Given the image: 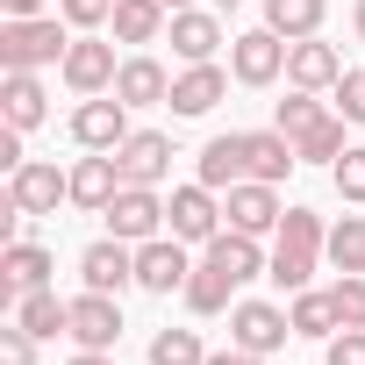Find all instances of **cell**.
<instances>
[{
	"instance_id": "8d00e7d4",
	"label": "cell",
	"mask_w": 365,
	"mask_h": 365,
	"mask_svg": "<svg viewBox=\"0 0 365 365\" xmlns=\"http://www.w3.org/2000/svg\"><path fill=\"white\" fill-rule=\"evenodd\" d=\"M329 93H336V115H344V122H358V129H365V72H344V79H336V86H329Z\"/></svg>"
},
{
	"instance_id": "5bb4252c",
	"label": "cell",
	"mask_w": 365,
	"mask_h": 365,
	"mask_svg": "<svg viewBox=\"0 0 365 365\" xmlns=\"http://www.w3.org/2000/svg\"><path fill=\"white\" fill-rule=\"evenodd\" d=\"M222 215H230V230H244V237H265V230H279V194L265 187V179H244V187H230L222 194Z\"/></svg>"
},
{
	"instance_id": "603a6c76",
	"label": "cell",
	"mask_w": 365,
	"mask_h": 365,
	"mask_svg": "<svg viewBox=\"0 0 365 365\" xmlns=\"http://www.w3.org/2000/svg\"><path fill=\"white\" fill-rule=\"evenodd\" d=\"M208 265H215V272H230V279L244 287V279H258V272H265L272 258L258 251V237H244V230H222V237L208 244Z\"/></svg>"
},
{
	"instance_id": "ee69618b",
	"label": "cell",
	"mask_w": 365,
	"mask_h": 365,
	"mask_svg": "<svg viewBox=\"0 0 365 365\" xmlns=\"http://www.w3.org/2000/svg\"><path fill=\"white\" fill-rule=\"evenodd\" d=\"M165 8H172V15H179V8H194V0H165Z\"/></svg>"
},
{
	"instance_id": "7a4b0ae2",
	"label": "cell",
	"mask_w": 365,
	"mask_h": 365,
	"mask_svg": "<svg viewBox=\"0 0 365 365\" xmlns=\"http://www.w3.org/2000/svg\"><path fill=\"white\" fill-rule=\"evenodd\" d=\"M58 72H65V86H72L79 101H93V93H115V72H122V65H115V43H101L93 29H79Z\"/></svg>"
},
{
	"instance_id": "ac0fdd59",
	"label": "cell",
	"mask_w": 365,
	"mask_h": 365,
	"mask_svg": "<svg viewBox=\"0 0 365 365\" xmlns=\"http://www.w3.org/2000/svg\"><path fill=\"white\" fill-rule=\"evenodd\" d=\"M222 93H230V72H222V65H187V72L172 79V101H165V108H172V115H208Z\"/></svg>"
},
{
	"instance_id": "30bf717a",
	"label": "cell",
	"mask_w": 365,
	"mask_h": 365,
	"mask_svg": "<svg viewBox=\"0 0 365 365\" xmlns=\"http://www.w3.org/2000/svg\"><path fill=\"white\" fill-rule=\"evenodd\" d=\"M65 336H72L79 351H115V336H122V301L86 287V294L72 301V329H65Z\"/></svg>"
},
{
	"instance_id": "4fadbf2b",
	"label": "cell",
	"mask_w": 365,
	"mask_h": 365,
	"mask_svg": "<svg viewBox=\"0 0 365 365\" xmlns=\"http://www.w3.org/2000/svg\"><path fill=\"white\" fill-rule=\"evenodd\" d=\"M115 194H122V165H115V150H86V158L72 165V208L108 215Z\"/></svg>"
},
{
	"instance_id": "ba28073f",
	"label": "cell",
	"mask_w": 365,
	"mask_h": 365,
	"mask_svg": "<svg viewBox=\"0 0 365 365\" xmlns=\"http://www.w3.org/2000/svg\"><path fill=\"white\" fill-rule=\"evenodd\" d=\"M187 279H194V258H187V244H179V237L136 244V287H143V294H179Z\"/></svg>"
},
{
	"instance_id": "f35d334b",
	"label": "cell",
	"mask_w": 365,
	"mask_h": 365,
	"mask_svg": "<svg viewBox=\"0 0 365 365\" xmlns=\"http://www.w3.org/2000/svg\"><path fill=\"white\" fill-rule=\"evenodd\" d=\"M0 358H8V365H36V336L15 322V329H0Z\"/></svg>"
},
{
	"instance_id": "44dd1931",
	"label": "cell",
	"mask_w": 365,
	"mask_h": 365,
	"mask_svg": "<svg viewBox=\"0 0 365 365\" xmlns=\"http://www.w3.org/2000/svg\"><path fill=\"white\" fill-rule=\"evenodd\" d=\"M251 179V165H244V136L230 129V136H208L201 143V187H215V194H230V187H244Z\"/></svg>"
},
{
	"instance_id": "52a82bcc",
	"label": "cell",
	"mask_w": 365,
	"mask_h": 365,
	"mask_svg": "<svg viewBox=\"0 0 365 365\" xmlns=\"http://www.w3.org/2000/svg\"><path fill=\"white\" fill-rule=\"evenodd\" d=\"M8 201H15L22 215H58V201H72V172L29 158L22 172H8Z\"/></svg>"
},
{
	"instance_id": "e0dca14e",
	"label": "cell",
	"mask_w": 365,
	"mask_h": 365,
	"mask_svg": "<svg viewBox=\"0 0 365 365\" xmlns=\"http://www.w3.org/2000/svg\"><path fill=\"white\" fill-rule=\"evenodd\" d=\"M115 101H129V108H158V101H172V72L158 65V58H122V72H115Z\"/></svg>"
},
{
	"instance_id": "9a60e30c",
	"label": "cell",
	"mask_w": 365,
	"mask_h": 365,
	"mask_svg": "<svg viewBox=\"0 0 365 365\" xmlns=\"http://www.w3.org/2000/svg\"><path fill=\"white\" fill-rule=\"evenodd\" d=\"M172 51L187 58V65H215V51H222V15L179 8V15H172Z\"/></svg>"
},
{
	"instance_id": "ab89813d",
	"label": "cell",
	"mask_w": 365,
	"mask_h": 365,
	"mask_svg": "<svg viewBox=\"0 0 365 365\" xmlns=\"http://www.w3.org/2000/svg\"><path fill=\"white\" fill-rule=\"evenodd\" d=\"M329 365H365V329H336L329 336Z\"/></svg>"
},
{
	"instance_id": "836d02e7",
	"label": "cell",
	"mask_w": 365,
	"mask_h": 365,
	"mask_svg": "<svg viewBox=\"0 0 365 365\" xmlns=\"http://www.w3.org/2000/svg\"><path fill=\"white\" fill-rule=\"evenodd\" d=\"M329 179H336V194H344L351 208H365V143H351V150L329 165Z\"/></svg>"
},
{
	"instance_id": "b9f144b4",
	"label": "cell",
	"mask_w": 365,
	"mask_h": 365,
	"mask_svg": "<svg viewBox=\"0 0 365 365\" xmlns=\"http://www.w3.org/2000/svg\"><path fill=\"white\" fill-rule=\"evenodd\" d=\"M8 15H43V0H0Z\"/></svg>"
},
{
	"instance_id": "9c48e42d",
	"label": "cell",
	"mask_w": 365,
	"mask_h": 365,
	"mask_svg": "<svg viewBox=\"0 0 365 365\" xmlns=\"http://www.w3.org/2000/svg\"><path fill=\"white\" fill-rule=\"evenodd\" d=\"M165 230V201H158V187H122L115 201H108V237H122V244H150Z\"/></svg>"
},
{
	"instance_id": "f6af8a7d",
	"label": "cell",
	"mask_w": 365,
	"mask_h": 365,
	"mask_svg": "<svg viewBox=\"0 0 365 365\" xmlns=\"http://www.w3.org/2000/svg\"><path fill=\"white\" fill-rule=\"evenodd\" d=\"M358 36H365V0H358Z\"/></svg>"
},
{
	"instance_id": "83f0119b",
	"label": "cell",
	"mask_w": 365,
	"mask_h": 365,
	"mask_svg": "<svg viewBox=\"0 0 365 365\" xmlns=\"http://www.w3.org/2000/svg\"><path fill=\"white\" fill-rule=\"evenodd\" d=\"M322 244H329V230H322V215H315V208H287V215H279V244H272V251L322 258Z\"/></svg>"
},
{
	"instance_id": "4dcf8cb0",
	"label": "cell",
	"mask_w": 365,
	"mask_h": 365,
	"mask_svg": "<svg viewBox=\"0 0 365 365\" xmlns=\"http://www.w3.org/2000/svg\"><path fill=\"white\" fill-rule=\"evenodd\" d=\"M150 365H208L201 329H158L150 336Z\"/></svg>"
},
{
	"instance_id": "4316f807",
	"label": "cell",
	"mask_w": 365,
	"mask_h": 365,
	"mask_svg": "<svg viewBox=\"0 0 365 365\" xmlns=\"http://www.w3.org/2000/svg\"><path fill=\"white\" fill-rule=\"evenodd\" d=\"M179 294H187V308H194V315H222V308H230V294H237V279H230V272H215V265L201 258V265H194V279L179 287Z\"/></svg>"
},
{
	"instance_id": "d590c367",
	"label": "cell",
	"mask_w": 365,
	"mask_h": 365,
	"mask_svg": "<svg viewBox=\"0 0 365 365\" xmlns=\"http://www.w3.org/2000/svg\"><path fill=\"white\" fill-rule=\"evenodd\" d=\"M329 301H336V322L344 329H365V272H344L329 287Z\"/></svg>"
},
{
	"instance_id": "f1b7e54d",
	"label": "cell",
	"mask_w": 365,
	"mask_h": 365,
	"mask_svg": "<svg viewBox=\"0 0 365 365\" xmlns=\"http://www.w3.org/2000/svg\"><path fill=\"white\" fill-rule=\"evenodd\" d=\"M294 150H301V165H336V158L351 150V143H344V115H322L315 129H301Z\"/></svg>"
},
{
	"instance_id": "bcb514c9",
	"label": "cell",
	"mask_w": 365,
	"mask_h": 365,
	"mask_svg": "<svg viewBox=\"0 0 365 365\" xmlns=\"http://www.w3.org/2000/svg\"><path fill=\"white\" fill-rule=\"evenodd\" d=\"M215 8H244V0H215Z\"/></svg>"
},
{
	"instance_id": "2e32d148",
	"label": "cell",
	"mask_w": 365,
	"mask_h": 365,
	"mask_svg": "<svg viewBox=\"0 0 365 365\" xmlns=\"http://www.w3.org/2000/svg\"><path fill=\"white\" fill-rule=\"evenodd\" d=\"M287 79H294V86H308V93L336 86V79H344V58H336V43H322V36H301V43L287 51Z\"/></svg>"
},
{
	"instance_id": "3957f363",
	"label": "cell",
	"mask_w": 365,
	"mask_h": 365,
	"mask_svg": "<svg viewBox=\"0 0 365 365\" xmlns=\"http://www.w3.org/2000/svg\"><path fill=\"white\" fill-rule=\"evenodd\" d=\"M165 230L179 237V244H215L222 237V201H215V187H179L172 201H165Z\"/></svg>"
},
{
	"instance_id": "7402d4cb",
	"label": "cell",
	"mask_w": 365,
	"mask_h": 365,
	"mask_svg": "<svg viewBox=\"0 0 365 365\" xmlns=\"http://www.w3.org/2000/svg\"><path fill=\"white\" fill-rule=\"evenodd\" d=\"M0 115H8V129H36L43 115H51V93H43V79L36 72H8V86H0Z\"/></svg>"
},
{
	"instance_id": "8992f818",
	"label": "cell",
	"mask_w": 365,
	"mask_h": 365,
	"mask_svg": "<svg viewBox=\"0 0 365 365\" xmlns=\"http://www.w3.org/2000/svg\"><path fill=\"white\" fill-rule=\"evenodd\" d=\"M122 136H129V101L93 93V101L72 108V143L79 150H122Z\"/></svg>"
},
{
	"instance_id": "e575fe53",
	"label": "cell",
	"mask_w": 365,
	"mask_h": 365,
	"mask_svg": "<svg viewBox=\"0 0 365 365\" xmlns=\"http://www.w3.org/2000/svg\"><path fill=\"white\" fill-rule=\"evenodd\" d=\"M265 279H272L279 294H301V287L315 279V258H301V251H272V265H265Z\"/></svg>"
},
{
	"instance_id": "f546056e",
	"label": "cell",
	"mask_w": 365,
	"mask_h": 365,
	"mask_svg": "<svg viewBox=\"0 0 365 365\" xmlns=\"http://www.w3.org/2000/svg\"><path fill=\"white\" fill-rule=\"evenodd\" d=\"M287 315H294V336H336V329H344V322H336V301L315 294V287H301Z\"/></svg>"
},
{
	"instance_id": "d6986e66",
	"label": "cell",
	"mask_w": 365,
	"mask_h": 365,
	"mask_svg": "<svg viewBox=\"0 0 365 365\" xmlns=\"http://www.w3.org/2000/svg\"><path fill=\"white\" fill-rule=\"evenodd\" d=\"M29 287H51V251L43 244H8V258H0V301H22Z\"/></svg>"
},
{
	"instance_id": "74e56055",
	"label": "cell",
	"mask_w": 365,
	"mask_h": 365,
	"mask_svg": "<svg viewBox=\"0 0 365 365\" xmlns=\"http://www.w3.org/2000/svg\"><path fill=\"white\" fill-rule=\"evenodd\" d=\"M58 15H65L72 29H101V22L115 15V0H58Z\"/></svg>"
},
{
	"instance_id": "d6a6232c",
	"label": "cell",
	"mask_w": 365,
	"mask_h": 365,
	"mask_svg": "<svg viewBox=\"0 0 365 365\" xmlns=\"http://www.w3.org/2000/svg\"><path fill=\"white\" fill-rule=\"evenodd\" d=\"M322 115H329V108H322V101L308 93V86H294V93L279 101V136H301V129H315Z\"/></svg>"
},
{
	"instance_id": "d4e9b609",
	"label": "cell",
	"mask_w": 365,
	"mask_h": 365,
	"mask_svg": "<svg viewBox=\"0 0 365 365\" xmlns=\"http://www.w3.org/2000/svg\"><path fill=\"white\" fill-rule=\"evenodd\" d=\"M165 15H172L165 0H115L108 22H115V43H158L165 36Z\"/></svg>"
},
{
	"instance_id": "1f68e13d",
	"label": "cell",
	"mask_w": 365,
	"mask_h": 365,
	"mask_svg": "<svg viewBox=\"0 0 365 365\" xmlns=\"http://www.w3.org/2000/svg\"><path fill=\"white\" fill-rule=\"evenodd\" d=\"M322 251H329V265H336V272H365V215H344V222L329 230V244H322Z\"/></svg>"
},
{
	"instance_id": "cb8c5ba5",
	"label": "cell",
	"mask_w": 365,
	"mask_h": 365,
	"mask_svg": "<svg viewBox=\"0 0 365 365\" xmlns=\"http://www.w3.org/2000/svg\"><path fill=\"white\" fill-rule=\"evenodd\" d=\"M15 322H22L36 344H43V336H65V329H72V301H58L51 287H29V294L15 301Z\"/></svg>"
},
{
	"instance_id": "6da1fadb",
	"label": "cell",
	"mask_w": 365,
	"mask_h": 365,
	"mask_svg": "<svg viewBox=\"0 0 365 365\" xmlns=\"http://www.w3.org/2000/svg\"><path fill=\"white\" fill-rule=\"evenodd\" d=\"M65 29H72V22H58V15H8V22H0V72L65 65V51H72Z\"/></svg>"
},
{
	"instance_id": "5b68a950",
	"label": "cell",
	"mask_w": 365,
	"mask_h": 365,
	"mask_svg": "<svg viewBox=\"0 0 365 365\" xmlns=\"http://www.w3.org/2000/svg\"><path fill=\"white\" fill-rule=\"evenodd\" d=\"M287 336H294V315H287V308H272V301H237V308H230V344H237V351L272 358Z\"/></svg>"
},
{
	"instance_id": "60d3db41",
	"label": "cell",
	"mask_w": 365,
	"mask_h": 365,
	"mask_svg": "<svg viewBox=\"0 0 365 365\" xmlns=\"http://www.w3.org/2000/svg\"><path fill=\"white\" fill-rule=\"evenodd\" d=\"M208 365H265V358H258V351H237V344H230V351H215Z\"/></svg>"
},
{
	"instance_id": "7bdbcfd3",
	"label": "cell",
	"mask_w": 365,
	"mask_h": 365,
	"mask_svg": "<svg viewBox=\"0 0 365 365\" xmlns=\"http://www.w3.org/2000/svg\"><path fill=\"white\" fill-rule=\"evenodd\" d=\"M72 365H115V358H108V351H79Z\"/></svg>"
},
{
	"instance_id": "277c9868",
	"label": "cell",
	"mask_w": 365,
	"mask_h": 365,
	"mask_svg": "<svg viewBox=\"0 0 365 365\" xmlns=\"http://www.w3.org/2000/svg\"><path fill=\"white\" fill-rule=\"evenodd\" d=\"M287 36L279 29H244V36H230V72L244 79V86H272L279 72H287Z\"/></svg>"
},
{
	"instance_id": "ffe728a7",
	"label": "cell",
	"mask_w": 365,
	"mask_h": 365,
	"mask_svg": "<svg viewBox=\"0 0 365 365\" xmlns=\"http://www.w3.org/2000/svg\"><path fill=\"white\" fill-rule=\"evenodd\" d=\"M244 165H251V179L279 187V179L301 165V150H294V136H279V129H251V136H244Z\"/></svg>"
},
{
	"instance_id": "484cf974",
	"label": "cell",
	"mask_w": 365,
	"mask_h": 365,
	"mask_svg": "<svg viewBox=\"0 0 365 365\" xmlns=\"http://www.w3.org/2000/svg\"><path fill=\"white\" fill-rule=\"evenodd\" d=\"M322 15H329V0H265V29H279L287 43L315 36V29H322Z\"/></svg>"
},
{
	"instance_id": "7c38bea8",
	"label": "cell",
	"mask_w": 365,
	"mask_h": 365,
	"mask_svg": "<svg viewBox=\"0 0 365 365\" xmlns=\"http://www.w3.org/2000/svg\"><path fill=\"white\" fill-rule=\"evenodd\" d=\"M79 279H86L93 294H122V287H136V251H129L122 237H101V244L79 251Z\"/></svg>"
},
{
	"instance_id": "8fae6325",
	"label": "cell",
	"mask_w": 365,
	"mask_h": 365,
	"mask_svg": "<svg viewBox=\"0 0 365 365\" xmlns=\"http://www.w3.org/2000/svg\"><path fill=\"white\" fill-rule=\"evenodd\" d=\"M115 165H122V187H158V179L172 172V136H158V129H129L122 150H115Z\"/></svg>"
}]
</instances>
